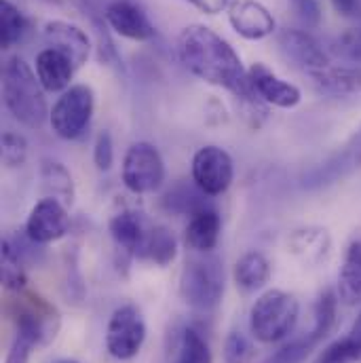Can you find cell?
Masks as SVG:
<instances>
[{
    "mask_svg": "<svg viewBox=\"0 0 361 363\" xmlns=\"http://www.w3.org/2000/svg\"><path fill=\"white\" fill-rule=\"evenodd\" d=\"M178 57L182 66L207 85L231 91L237 99L252 97L256 91L235 47L216 30L190 23L178 34Z\"/></svg>",
    "mask_w": 361,
    "mask_h": 363,
    "instance_id": "1",
    "label": "cell"
},
{
    "mask_svg": "<svg viewBox=\"0 0 361 363\" xmlns=\"http://www.w3.org/2000/svg\"><path fill=\"white\" fill-rule=\"evenodd\" d=\"M248 79H250L254 91L258 93V97L262 101H267L269 106L291 110V108H296L302 101V91L298 89L294 83L283 81L281 77H277L272 70H269L260 62L254 64L248 70Z\"/></svg>",
    "mask_w": 361,
    "mask_h": 363,
    "instance_id": "15",
    "label": "cell"
},
{
    "mask_svg": "<svg viewBox=\"0 0 361 363\" xmlns=\"http://www.w3.org/2000/svg\"><path fill=\"white\" fill-rule=\"evenodd\" d=\"M178 363H213L209 342L192 325L182 330L178 340Z\"/></svg>",
    "mask_w": 361,
    "mask_h": 363,
    "instance_id": "29",
    "label": "cell"
},
{
    "mask_svg": "<svg viewBox=\"0 0 361 363\" xmlns=\"http://www.w3.org/2000/svg\"><path fill=\"white\" fill-rule=\"evenodd\" d=\"M55 363H79V362H72V359H62V362H55Z\"/></svg>",
    "mask_w": 361,
    "mask_h": 363,
    "instance_id": "42",
    "label": "cell"
},
{
    "mask_svg": "<svg viewBox=\"0 0 361 363\" xmlns=\"http://www.w3.org/2000/svg\"><path fill=\"white\" fill-rule=\"evenodd\" d=\"M265 363H281V362H279V359H277V357H274V355H272L271 359H269V362H265Z\"/></svg>",
    "mask_w": 361,
    "mask_h": 363,
    "instance_id": "41",
    "label": "cell"
},
{
    "mask_svg": "<svg viewBox=\"0 0 361 363\" xmlns=\"http://www.w3.org/2000/svg\"><path fill=\"white\" fill-rule=\"evenodd\" d=\"M194 9H199L205 15H218L228 9L231 0H188Z\"/></svg>",
    "mask_w": 361,
    "mask_h": 363,
    "instance_id": "38",
    "label": "cell"
},
{
    "mask_svg": "<svg viewBox=\"0 0 361 363\" xmlns=\"http://www.w3.org/2000/svg\"><path fill=\"white\" fill-rule=\"evenodd\" d=\"M315 89L330 97H349L361 93L360 66H326L321 70L306 72Z\"/></svg>",
    "mask_w": 361,
    "mask_h": 363,
    "instance_id": "19",
    "label": "cell"
},
{
    "mask_svg": "<svg viewBox=\"0 0 361 363\" xmlns=\"http://www.w3.org/2000/svg\"><path fill=\"white\" fill-rule=\"evenodd\" d=\"M287 250L306 267H319L328 260L332 250V237L321 226L296 228L287 239Z\"/></svg>",
    "mask_w": 361,
    "mask_h": 363,
    "instance_id": "18",
    "label": "cell"
},
{
    "mask_svg": "<svg viewBox=\"0 0 361 363\" xmlns=\"http://www.w3.org/2000/svg\"><path fill=\"white\" fill-rule=\"evenodd\" d=\"M228 23L245 40H262L277 30L272 13L258 0H233L228 4Z\"/></svg>",
    "mask_w": 361,
    "mask_h": 363,
    "instance_id": "14",
    "label": "cell"
},
{
    "mask_svg": "<svg viewBox=\"0 0 361 363\" xmlns=\"http://www.w3.org/2000/svg\"><path fill=\"white\" fill-rule=\"evenodd\" d=\"M361 167V127L351 135V140L336 150L332 157H328L323 163L315 165L302 176L304 188H323L338 180H345L353 172Z\"/></svg>",
    "mask_w": 361,
    "mask_h": 363,
    "instance_id": "11",
    "label": "cell"
},
{
    "mask_svg": "<svg viewBox=\"0 0 361 363\" xmlns=\"http://www.w3.org/2000/svg\"><path fill=\"white\" fill-rule=\"evenodd\" d=\"M336 306H338V296L332 291V289H326L319 298H317V302H315V323H313V328H311V332L304 336L313 347L317 345V342H321L330 332H332V328H334V323H336Z\"/></svg>",
    "mask_w": 361,
    "mask_h": 363,
    "instance_id": "28",
    "label": "cell"
},
{
    "mask_svg": "<svg viewBox=\"0 0 361 363\" xmlns=\"http://www.w3.org/2000/svg\"><path fill=\"white\" fill-rule=\"evenodd\" d=\"M235 180V163L220 146H203L192 157V182L207 196L224 194Z\"/></svg>",
    "mask_w": 361,
    "mask_h": 363,
    "instance_id": "9",
    "label": "cell"
},
{
    "mask_svg": "<svg viewBox=\"0 0 361 363\" xmlns=\"http://www.w3.org/2000/svg\"><path fill=\"white\" fill-rule=\"evenodd\" d=\"M34 347H36V342L32 338H28L23 334H15V340L9 349V355H6L4 363H28Z\"/></svg>",
    "mask_w": 361,
    "mask_h": 363,
    "instance_id": "37",
    "label": "cell"
},
{
    "mask_svg": "<svg viewBox=\"0 0 361 363\" xmlns=\"http://www.w3.org/2000/svg\"><path fill=\"white\" fill-rule=\"evenodd\" d=\"M146 340V323L138 306L125 304L116 308L108 321L106 330V349L118 362L133 359Z\"/></svg>",
    "mask_w": 361,
    "mask_h": 363,
    "instance_id": "8",
    "label": "cell"
},
{
    "mask_svg": "<svg viewBox=\"0 0 361 363\" xmlns=\"http://www.w3.org/2000/svg\"><path fill=\"white\" fill-rule=\"evenodd\" d=\"M180 296L190 308L211 313L224 296L222 260L211 252L186 260L180 274Z\"/></svg>",
    "mask_w": 361,
    "mask_h": 363,
    "instance_id": "3",
    "label": "cell"
},
{
    "mask_svg": "<svg viewBox=\"0 0 361 363\" xmlns=\"http://www.w3.org/2000/svg\"><path fill=\"white\" fill-rule=\"evenodd\" d=\"M40 180L49 196L62 201L66 207L74 203V180L64 163L55 159H45L40 165Z\"/></svg>",
    "mask_w": 361,
    "mask_h": 363,
    "instance_id": "26",
    "label": "cell"
},
{
    "mask_svg": "<svg viewBox=\"0 0 361 363\" xmlns=\"http://www.w3.org/2000/svg\"><path fill=\"white\" fill-rule=\"evenodd\" d=\"M28 283L26 277V262L19 258V254L13 250L9 239L4 237L2 241V285L9 291H23Z\"/></svg>",
    "mask_w": 361,
    "mask_h": 363,
    "instance_id": "30",
    "label": "cell"
},
{
    "mask_svg": "<svg viewBox=\"0 0 361 363\" xmlns=\"http://www.w3.org/2000/svg\"><path fill=\"white\" fill-rule=\"evenodd\" d=\"M28 159V140L19 133H2V163L6 167H21Z\"/></svg>",
    "mask_w": 361,
    "mask_h": 363,
    "instance_id": "32",
    "label": "cell"
},
{
    "mask_svg": "<svg viewBox=\"0 0 361 363\" xmlns=\"http://www.w3.org/2000/svg\"><path fill=\"white\" fill-rule=\"evenodd\" d=\"M209 196L196 188V184H186V182H178L176 186H172L163 199H161V205L165 211L170 213H176V216H196L199 211H205L209 209Z\"/></svg>",
    "mask_w": 361,
    "mask_h": 363,
    "instance_id": "22",
    "label": "cell"
},
{
    "mask_svg": "<svg viewBox=\"0 0 361 363\" xmlns=\"http://www.w3.org/2000/svg\"><path fill=\"white\" fill-rule=\"evenodd\" d=\"M353 362H361L360 351L355 349V345L345 336L336 342H332L315 363H353Z\"/></svg>",
    "mask_w": 361,
    "mask_h": 363,
    "instance_id": "33",
    "label": "cell"
},
{
    "mask_svg": "<svg viewBox=\"0 0 361 363\" xmlns=\"http://www.w3.org/2000/svg\"><path fill=\"white\" fill-rule=\"evenodd\" d=\"M279 47L304 72H313V70H321L330 66L328 51L321 47V43L313 34L304 30H283L279 34Z\"/></svg>",
    "mask_w": 361,
    "mask_h": 363,
    "instance_id": "16",
    "label": "cell"
},
{
    "mask_svg": "<svg viewBox=\"0 0 361 363\" xmlns=\"http://www.w3.org/2000/svg\"><path fill=\"white\" fill-rule=\"evenodd\" d=\"M150 228H152V222L144 213L133 211V209L118 211L108 222V230H110V237L114 239L116 247L123 254L135 256V258L140 256Z\"/></svg>",
    "mask_w": 361,
    "mask_h": 363,
    "instance_id": "17",
    "label": "cell"
},
{
    "mask_svg": "<svg viewBox=\"0 0 361 363\" xmlns=\"http://www.w3.org/2000/svg\"><path fill=\"white\" fill-rule=\"evenodd\" d=\"M353 345H355V349L360 351V357H361V313L360 317H357V321L353 323V328H351V332H349V336H347Z\"/></svg>",
    "mask_w": 361,
    "mask_h": 363,
    "instance_id": "40",
    "label": "cell"
},
{
    "mask_svg": "<svg viewBox=\"0 0 361 363\" xmlns=\"http://www.w3.org/2000/svg\"><path fill=\"white\" fill-rule=\"evenodd\" d=\"M13 319L17 334L32 338L36 347L51 345L62 325L57 308L38 294H21L13 304Z\"/></svg>",
    "mask_w": 361,
    "mask_h": 363,
    "instance_id": "6",
    "label": "cell"
},
{
    "mask_svg": "<svg viewBox=\"0 0 361 363\" xmlns=\"http://www.w3.org/2000/svg\"><path fill=\"white\" fill-rule=\"evenodd\" d=\"M271 279V262L260 252L243 254L235 264V281L243 291H258Z\"/></svg>",
    "mask_w": 361,
    "mask_h": 363,
    "instance_id": "25",
    "label": "cell"
},
{
    "mask_svg": "<svg viewBox=\"0 0 361 363\" xmlns=\"http://www.w3.org/2000/svg\"><path fill=\"white\" fill-rule=\"evenodd\" d=\"M43 38L47 47L64 53L77 70L87 64L91 55V38L81 26L64 19H51L43 28Z\"/></svg>",
    "mask_w": 361,
    "mask_h": 363,
    "instance_id": "13",
    "label": "cell"
},
{
    "mask_svg": "<svg viewBox=\"0 0 361 363\" xmlns=\"http://www.w3.org/2000/svg\"><path fill=\"white\" fill-rule=\"evenodd\" d=\"M104 19L110 30L127 40L148 43L157 36V28L152 26L144 6L135 0H112L104 9Z\"/></svg>",
    "mask_w": 361,
    "mask_h": 363,
    "instance_id": "12",
    "label": "cell"
},
{
    "mask_svg": "<svg viewBox=\"0 0 361 363\" xmlns=\"http://www.w3.org/2000/svg\"><path fill=\"white\" fill-rule=\"evenodd\" d=\"M332 4L343 17H355L361 11V0H332Z\"/></svg>",
    "mask_w": 361,
    "mask_h": 363,
    "instance_id": "39",
    "label": "cell"
},
{
    "mask_svg": "<svg viewBox=\"0 0 361 363\" xmlns=\"http://www.w3.org/2000/svg\"><path fill=\"white\" fill-rule=\"evenodd\" d=\"M298 300L281 289L265 291L252 306L250 330L252 336L265 345H274L287 338L298 323Z\"/></svg>",
    "mask_w": 361,
    "mask_h": 363,
    "instance_id": "4",
    "label": "cell"
},
{
    "mask_svg": "<svg viewBox=\"0 0 361 363\" xmlns=\"http://www.w3.org/2000/svg\"><path fill=\"white\" fill-rule=\"evenodd\" d=\"M178 256V239L176 235L167 228V226H159L152 224L146 243L140 252V260L150 262L155 267H167L176 260Z\"/></svg>",
    "mask_w": 361,
    "mask_h": 363,
    "instance_id": "24",
    "label": "cell"
},
{
    "mask_svg": "<svg viewBox=\"0 0 361 363\" xmlns=\"http://www.w3.org/2000/svg\"><path fill=\"white\" fill-rule=\"evenodd\" d=\"M28 17L9 0H0V43L2 49L9 51L13 49L17 43L23 40V36L28 34Z\"/></svg>",
    "mask_w": 361,
    "mask_h": 363,
    "instance_id": "27",
    "label": "cell"
},
{
    "mask_svg": "<svg viewBox=\"0 0 361 363\" xmlns=\"http://www.w3.org/2000/svg\"><path fill=\"white\" fill-rule=\"evenodd\" d=\"M36 77L47 93H64L70 85L77 68L74 64L60 51L47 47L36 55Z\"/></svg>",
    "mask_w": 361,
    "mask_h": 363,
    "instance_id": "20",
    "label": "cell"
},
{
    "mask_svg": "<svg viewBox=\"0 0 361 363\" xmlns=\"http://www.w3.org/2000/svg\"><path fill=\"white\" fill-rule=\"evenodd\" d=\"M70 226H72V222L68 216V207L53 196H45L32 207V211L26 220L23 233L32 241L47 245V243L64 239L70 233Z\"/></svg>",
    "mask_w": 361,
    "mask_h": 363,
    "instance_id": "10",
    "label": "cell"
},
{
    "mask_svg": "<svg viewBox=\"0 0 361 363\" xmlns=\"http://www.w3.org/2000/svg\"><path fill=\"white\" fill-rule=\"evenodd\" d=\"M220 233H222V218L213 207H209L188 220L184 230V241L192 252L209 254L216 250L220 241Z\"/></svg>",
    "mask_w": 361,
    "mask_h": 363,
    "instance_id": "21",
    "label": "cell"
},
{
    "mask_svg": "<svg viewBox=\"0 0 361 363\" xmlns=\"http://www.w3.org/2000/svg\"><path fill=\"white\" fill-rule=\"evenodd\" d=\"M256 357V347L241 332H231L224 342V363H252Z\"/></svg>",
    "mask_w": 361,
    "mask_h": 363,
    "instance_id": "31",
    "label": "cell"
},
{
    "mask_svg": "<svg viewBox=\"0 0 361 363\" xmlns=\"http://www.w3.org/2000/svg\"><path fill=\"white\" fill-rule=\"evenodd\" d=\"M294 4H298V2H306V0H291Z\"/></svg>",
    "mask_w": 361,
    "mask_h": 363,
    "instance_id": "43",
    "label": "cell"
},
{
    "mask_svg": "<svg viewBox=\"0 0 361 363\" xmlns=\"http://www.w3.org/2000/svg\"><path fill=\"white\" fill-rule=\"evenodd\" d=\"M338 298L347 306L361 304V241H353L347 247L338 274Z\"/></svg>",
    "mask_w": 361,
    "mask_h": 363,
    "instance_id": "23",
    "label": "cell"
},
{
    "mask_svg": "<svg viewBox=\"0 0 361 363\" xmlns=\"http://www.w3.org/2000/svg\"><path fill=\"white\" fill-rule=\"evenodd\" d=\"M66 285H68V296L74 302H81L85 298V283H83V277L79 271V264H77V254L70 256V262L66 267Z\"/></svg>",
    "mask_w": 361,
    "mask_h": 363,
    "instance_id": "36",
    "label": "cell"
},
{
    "mask_svg": "<svg viewBox=\"0 0 361 363\" xmlns=\"http://www.w3.org/2000/svg\"><path fill=\"white\" fill-rule=\"evenodd\" d=\"M93 163L99 172H108L114 163V144L112 135L108 131L97 133L95 144H93Z\"/></svg>",
    "mask_w": 361,
    "mask_h": 363,
    "instance_id": "34",
    "label": "cell"
},
{
    "mask_svg": "<svg viewBox=\"0 0 361 363\" xmlns=\"http://www.w3.org/2000/svg\"><path fill=\"white\" fill-rule=\"evenodd\" d=\"M123 184L133 194H148L163 186L165 163L161 152L148 142H135L127 148L121 169Z\"/></svg>",
    "mask_w": 361,
    "mask_h": 363,
    "instance_id": "7",
    "label": "cell"
},
{
    "mask_svg": "<svg viewBox=\"0 0 361 363\" xmlns=\"http://www.w3.org/2000/svg\"><path fill=\"white\" fill-rule=\"evenodd\" d=\"M336 47L347 60L361 62V28H351L345 34H340L336 40Z\"/></svg>",
    "mask_w": 361,
    "mask_h": 363,
    "instance_id": "35",
    "label": "cell"
},
{
    "mask_svg": "<svg viewBox=\"0 0 361 363\" xmlns=\"http://www.w3.org/2000/svg\"><path fill=\"white\" fill-rule=\"evenodd\" d=\"M2 99L11 116L28 129H40L49 121L51 110L36 70L19 55H11L2 66Z\"/></svg>",
    "mask_w": 361,
    "mask_h": 363,
    "instance_id": "2",
    "label": "cell"
},
{
    "mask_svg": "<svg viewBox=\"0 0 361 363\" xmlns=\"http://www.w3.org/2000/svg\"><path fill=\"white\" fill-rule=\"evenodd\" d=\"M95 110V93L89 85H72L64 91L51 108L49 125L53 133L62 140L81 138Z\"/></svg>",
    "mask_w": 361,
    "mask_h": 363,
    "instance_id": "5",
    "label": "cell"
}]
</instances>
